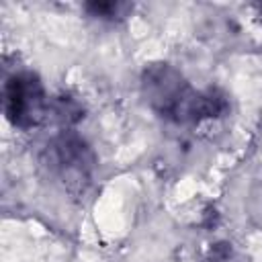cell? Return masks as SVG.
I'll use <instances>...</instances> for the list:
<instances>
[{
	"label": "cell",
	"instance_id": "4",
	"mask_svg": "<svg viewBox=\"0 0 262 262\" xmlns=\"http://www.w3.org/2000/svg\"><path fill=\"white\" fill-rule=\"evenodd\" d=\"M84 108L82 104L72 98L70 94H61V96H55L51 102H49V115L63 127V129H70L74 123H78L84 115Z\"/></svg>",
	"mask_w": 262,
	"mask_h": 262
},
{
	"label": "cell",
	"instance_id": "3",
	"mask_svg": "<svg viewBox=\"0 0 262 262\" xmlns=\"http://www.w3.org/2000/svg\"><path fill=\"white\" fill-rule=\"evenodd\" d=\"M4 115L14 129H35L49 117V98L41 78L31 70L12 72L2 88Z\"/></svg>",
	"mask_w": 262,
	"mask_h": 262
},
{
	"label": "cell",
	"instance_id": "1",
	"mask_svg": "<svg viewBox=\"0 0 262 262\" xmlns=\"http://www.w3.org/2000/svg\"><path fill=\"white\" fill-rule=\"evenodd\" d=\"M139 90L154 115L174 125H199L229 111L227 94L219 88L196 90L170 61H151L141 70Z\"/></svg>",
	"mask_w": 262,
	"mask_h": 262
},
{
	"label": "cell",
	"instance_id": "5",
	"mask_svg": "<svg viewBox=\"0 0 262 262\" xmlns=\"http://www.w3.org/2000/svg\"><path fill=\"white\" fill-rule=\"evenodd\" d=\"M84 10L92 18L117 23V20H123L133 10V4H129V2H86Z\"/></svg>",
	"mask_w": 262,
	"mask_h": 262
},
{
	"label": "cell",
	"instance_id": "2",
	"mask_svg": "<svg viewBox=\"0 0 262 262\" xmlns=\"http://www.w3.org/2000/svg\"><path fill=\"white\" fill-rule=\"evenodd\" d=\"M41 164L53 180L72 192H84L96 168L92 147L72 129L53 135L41 154Z\"/></svg>",
	"mask_w": 262,
	"mask_h": 262
}]
</instances>
